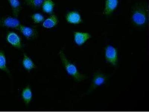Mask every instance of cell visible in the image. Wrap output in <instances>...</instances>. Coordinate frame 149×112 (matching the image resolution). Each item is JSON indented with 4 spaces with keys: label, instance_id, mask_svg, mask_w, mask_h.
<instances>
[{
    "label": "cell",
    "instance_id": "1",
    "mask_svg": "<svg viewBox=\"0 0 149 112\" xmlns=\"http://www.w3.org/2000/svg\"><path fill=\"white\" fill-rule=\"evenodd\" d=\"M131 19L133 23L136 26H144L148 21V8L142 4L136 6L133 9Z\"/></svg>",
    "mask_w": 149,
    "mask_h": 112
},
{
    "label": "cell",
    "instance_id": "2",
    "mask_svg": "<svg viewBox=\"0 0 149 112\" xmlns=\"http://www.w3.org/2000/svg\"><path fill=\"white\" fill-rule=\"evenodd\" d=\"M59 55L61 60L64 65L65 69L69 74L72 76L74 79L78 81H82L86 78V77L85 76L80 74L78 72L75 65L71 64L68 61L66 56L63 52L60 51Z\"/></svg>",
    "mask_w": 149,
    "mask_h": 112
},
{
    "label": "cell",
    "instance_id": "3",
    "mask_svg": "<svg viewBox=\"0 0 149 112\" xmlns=\"http://www.w3.org/2000/svg\"><path fill=\"white\" fill-rule=\"evenodd\" d=\"M20 23L19 20L11 16L0 17V27H5L18 29Z\"/></svg>",
    "mask_w": 149,
    "mask_h": 112
},
{
    "label": "cell",
    "instance_id": "4",
    "mask_svg": "<svg viewBox=\"0 0 149 112\" xmlns=\"http://www.w3.org/2000/svg\"><path fill=\"white\" fill-rule=\"evenodd\" d=\"M17 30H19L27 39H35L38 36V33L35 29L21 24Z\"/></svg>",
    "mask_w": 149,
    "mask_h": 112
},
{
    "label": "cell",
    "instance_id": "5",
    "mask_svg": "<svg viewBox=\"0 0 149 112\" xmlns=\"http://www.w3.org/2000/svg\"><path fill=\"white\" fill-rule=\"evenodd\" d=\"M106 58L108 62L113 65H116L118 62V55L116 49L112 46H108L106 50Z\"/></svg>",
    "mask_w": 149,
    "mask_h": 112
},
{
    "label": "cell",
    "instance_id": "6",
    "mask_svg": "<svg viewBox=\"0 0 149 112\" xmlns=\"http://www.w3.org/2000/svg\"><path fill=\"white\" fill-rule=\"evenodd\" d=\"M119 4V0H106L105 7L102 14L109 15L116 9Z\"/></svg>",
    "mask_w": 149,
    "mask_h": 112
},
{
    "label": "cell",
    "instance_id": "7",
    "mask_svg": "<svg viewBox=\"0 0 149 112\" xmlns=\"http://www.w3.org/2000/svg\"><path fill=\"white\" fill-rule=\"evenodd\" d=\"M66 19L69 23L72 24H78L82 22L80 14L76 11H72L67 13L66 16Z\"/></svg>",
    "mask_w": 149,
    "mask_h": 112
},
{
    "label": "cell",
    "instance_id": "8",
    "mask_svg": "<svg viewBox=\"0 0 149 112\" xmlns=\"http://www.w3.org/2000/svg\"><path fill=\"white\" fill-rule=\"evenodd\" d=\"M6 39L8 42L14 47L17 48H21L22 47L20 38L14 32H9L8 34Z\"/></svg>",
    "mask_w": 149,
    "mask_h": 112
},
{
    "label": "cell",
    "instance_id": "9",
    "mask_svg": "<svg viewBox=\"0 0 149 112\" xmlns=\"http://www.w3.org/2000/svg\"><path fill=\"white\" fill-rule=\"evenodd\" d=\"M74 41L77 44L81 45L91 38L90 34L87 33L74 32Z\"/></svg>",
    "mask_w": 149,
    "mask_h": 112
},
{
    "label": "cell",
    "instance_id": "10",
    "mask_svg": "<svg viewBox=\"0 0 149 112\" xmlns=\"http://www.w3.org/2000/svg\"><path fill=\"white\" fill-rule=\"evenodd\" d=\"M58 23V20L55 15H52L42 22V26L46 29H51L56 26Z\"/></svg>",
    "mask_w": 149,
    "mask_h": 112
},
{
    "label": "cell",
    "instance_id": "11",
    "mask_svg": "<svg viewBox=\"0 0 149 112\" xmlns=\"http://www.w3.org/2000/svg\"><path fill=\"white\" fill-rule=\"evenodd\" d=\"M12 8L13 15L15 18L18 17L21 9L19 0H7Z\"/></svg>",
    "mask_w": 149,
    "mask_h": 112
},
{
    "label": "cell",
    "instance_id": "12",
    "mask_svg": "<svg viewBox=\"0 0 149 112\" xmlns=\"http://www.w3.org/2000/svg\"><path fill=\"white\" fill-rule=\"evenodd\" d=\"M54 3L52 0H44L42 4V10L47 14H52L54 10Z\"/></svg>",
    "mask_w": 149,
    "mask_h": 112
},
{
    "label": "cell",
    "instance_id": "13",
    "mask_svg": "<svg viewBox=\"0 0 149 112\" xmlns=\"http://www.w3.org/2000/svg\"><path fill=\"white\" fill-rule=\"evenodd\" d=\"M22 97L25 104L26 105L29 104L32 97L31 89L29 86H28L24 89L22 93Z\"/></svg>",
    "mask_w": 149,
    "mask_h": 112
},
{
    "label": "cell",
    "instance_id": "14",
    "mask_svg": "<svg viewBox=\"0 0 149 112\" xmlns=\"http://www.w3.org/2000/svg\"><path fill=\"white\" fill-rule=\"evenodd\" d=\"M44 0H24V3L26 6L33 9L39 8L42 6Z\"/></svg>",
    "mask_w": 149,
    "mask_h": 112
},
{
    "label": "cell",
    "instance_id": "15",
    "mask_svg": "<svg viewBox=\"0 0 149 112\" xmlns=\"http://www.w3.org/2000/svg\"><path fill=\"white\" fill-rule=\"evenodd\" d=\"M22 62L24 67L26 70H30L36 68V65L33 63L32 61L26 54H24V58Z\"/></svg>",
    "mask_w": 149,
    "mask_h": 112
},
{
    "label": "cell",
    "instance_id": "16",
    "mask_svg": "<svg viewBox=\"0 0 149 112\" xmlns=\"http://www.w3.org/2000/svg\"><path fill=\"white\" fill-rule=\"evenodd\" d=\"M106 77L103 75L98 74L94 77L93 81V86L95 87L100 86L104 83L106 81Z\"/></svg>",
    "mask_w": 149,
    "mask_h": 112
},
{
    "label": "cell",
    "instance_id": "17",
    "mask_svg": "<svg viewBox=\"0 0 149 112\" xmlns=\"http://www.w3.org/2000/svg\"><path fill=\"white\" fill-rule=\"evenodd\" d=\"M0 69L9 73V71L6 65V60L3 52L0 51Z\"/></svg>",
    "mask_w": 149,
    "mask_h": 112
},
{
    "label": "cell",
    "instance_id": "18",
    "mask_svg": "<svg viewBox=\"0 0 149 112\" xmlns=\"http://www.w3.org/2000/svg\"><path fill=\"white\" fill-rule=\"evenodd\" d=\"M31 18L33 22L35 24L40 23L45 20L44 17L39 13H36L33 14Z\"/></svg>",
    "mask_w": 149,
    "mask_h": 112
}]
</instances>
